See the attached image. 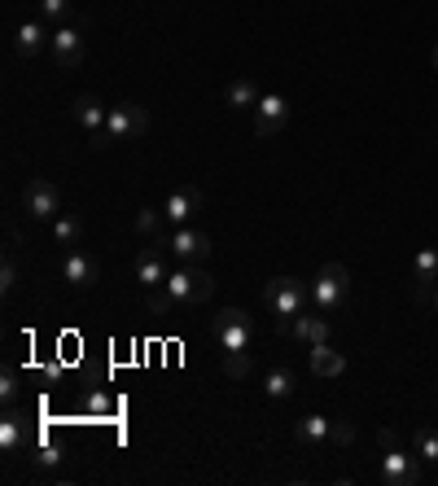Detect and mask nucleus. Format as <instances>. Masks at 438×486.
Instances as JSON below:
<instances>
[{"label":"nucleus","instance_id":"nucleus-1","mask_svg":"<svg viewBox=\"0 0 438 486\" xmlns=\"http://www.w3.org/2000/svg\"><path fill=\"white\" fill-rule=\"evenodd\" d=\"M215 294V276L206 272L202 264H180L167 276V285L153 289L150 294V311L153 315H167V311H180V307H197Z\"/></svg>","mask_w":438,"mask_h":486},{"label":"nucleus","instance_id":"nucleus-2","mask_svg":"<svg viewBox=\"0 0 438 486\" xmlns=\"http://www.w3.org/2000/svg\"><path fill=\"white\" fill-rule=\"evenodd\" d=\"M263 303L272 311L276 329H289L307 311V303H311V289L303 281H294V276H276V281H267V289H263Z\"/></svg>","mask_w":438,"mask_h":486},{"label":"nucleus","instance_id":"nucleus-3","mask_svg":"<svg viewBox=\"0 0 438 486\" xmlns=\"http://www.w3.org/2000/svg\"><path fill=\"white\" fill-rule=\"evenodd\" d=\"M150 132V114H145V106H110V119H106V132L97 136L92 145L97 150H106V145H114V140H136V136Z\"/></svg>","mask_w":438,"mask_h":486},{"label":"nucleus","instance_id":"nucleus-4","mask_svg":"<svg viewBox=\"0 0 438 486\" xmlns=\"http://www.w3.org/2000/svg\"><path fill=\"white\" fill-rule=\"evenodd\" d=\"M307 289H311V307L320 311V315H328V311L342 307V298H347V289H350V272L342 264H325Z\"/></svg>","mask_w":438,"mask_h":486},{"label":"nucleus","instance_id":"nucleus-5","mask_svg":"<svg viewBox=\"0 0 438 486\" xmlns=\"http://www.w3.org/2000/svg\"><path fill=\"white\" fill-rule=\"evenodd\" d=\"M215 342H219V351H250V342H255V315L241 307L219 311Z\"/></svg>","mask_w":438,"mask_h":486},{"label":"nucleus","instance_id":"nucleus-6","mask_svg":"<svg viewBox=\"0 0 438 486\" xmlns=\"http://www.w3.org/2000/svg\"><path fill=\"white\" fill-rule=\"evenodd\" d=\"M158 245H167V254H172V259H180V264H202V259L211 254V237H206L202 228H193V223L172 228V233H167Z\"/></svg>","mask_w":438,"mask_h":486},{"label":"nucleus","instance_id":"nucleus-7","mask_svg":"<svg viewBox=\"0 0 438 486\" xmlns=\"http://www.w3.org/2000/svg\"><path fill=\"white\" fill-rule=\"evenodd\" d=\"M377 478H381L386 486H412V482H421V456H416V451H403V447H386Z\"/></svg>","mask_w":438,"mask_h":486},{"label":"nucleus","instance_id":"nucleus-8","mask_svg":"<svg viewBox=\"0 0 438 486\" xmlns=\"http://www.w3.org/2000/svg\"><path fill=\"white\" fill-rule=\"evenodd\" d=\"M22 206H26V215H31V220L53 223L57 215H62V193H57L48 180H31V184L22 189Z\"/></svg>","mask_w":438,"mask_h":486},{"label":"nucleus","instance_id":"nucleus-9","mask_svg":"<svg viewBox=\"0 0 438 486\" xmlns=\"http://www.w3.org/2000/svg\"><path fill=\"white\" fill-rule=\"evenodd\" d=\"M285 123H289V101H285L281 92L259 97V106H255V136H259V140H272V136L285 132Z\"/></svg>","mask_w":438,"mask_h":486},{"label":"nucleus","instance_id":"nucleus-10","mask_svg":"<svg viewBox=\"0 0 438 486\" xmlns=\"http://www.w3.org/2000/svg\"><path fill=\"white\" fill-rule=\"evenodd\" d=\"M48 53H53V62L57 67H79L84 62V53H88V45H84V31L79 26H53V45H48Z\"/></svg>","mask_w":438,"mask_h":486},{"label":"nucleus","instance_id":"nucleus-11","mask_svg":"<svg viewBox=\"0 0 438 486\" xmlns=\"http://www.w3.org/2000/svg\"><path fill=\"white\" fill-rule=\"evenodd\" d=\"M167 276H172V272H167V254H162L158 245H150V250H141V254H136V264H131V281H136L141 289H162V285H167Z\"/></svg>","mask_w":438,"mask_h":486},{"label":"nucleus","instance_id":"nucleus-12","mask_svg":"<svg viewBox=\"0 0 438 486\" xmlns=\"http://www.w3.org/2000/svg\"><path fill=\"white\" fill-rule=\"evenodd\" d=\"M48 45H53V26L44 23V18H26V23L14 31V53L26 57V62H31V57H40Z\"/></svg>","mask_w":438,"mask_h":486},{"label":"nucleus","instance_id":"nucleus-13","mask_svg":"<svg viewBox=\"0 0 438 486\" xmlns=\"http://www.w3.org/2000/svg\"><path fill=\"white\" fill-rule=\"evenodd\" d=\"M70 114H75V123H79V128H84L92 140L106 132L110 110H106V101H101V97H92V92H79V97H75V106H70Z\"/></svg>","mask_w":438,"mask_h":486},{"label":"nucleus","instance_id":"nucleus-14","mask_svg":"<svg viewBox=\"0 0 438 486\" xmlns=\"http://www.w3.org/2000/svg\"><path fill=\"white\" fill-rule=\"evenodd\" d=\"M97 276H101V267H97V259L92 254H84V250H70L62 259V281L75 289H92L97 285Z\"/></svg>","mask_w":438,"mask_h":486},{"label":"nucleus","instance_id":"nucleus-15","mask_svg":"<svg viewBox=\"0 0 438 486\" xmlns=\"http://www.w3.org/2000/svg\"><path fill=\"white\" fill-rule=\"evenodd\" d=\"M202 211V193L197 189H175L167 206H162V220L172 223V228H184V223H193V215Z\"/></svg>","mask_w":438,"mask_h":486},{"label":"nucleus","instance_id":"nucleus-16","mask_svg":"<svg viewBox=\"0 0 438 486\" xmlns=\"http://www.w3.org/2000/svg\"><path fill=\"white\" fill-rule=\"evenodd\" d=\"M311 373L316 377H342L347 373V359H342V351H333L328 342H320V346H311Z\"/></svg>","mask_w":438,"mask_h":486},{"label":"nucleus","instance_id":"nucleus-17","mask_svg":"<svg viewBox=\"0 0 438 486\" xmlns=\"http://www.w3.org/2000/svg\"><path fill=\"white\" fill-rule=\"evenodd\" d=\"M289 333H294V337H303L307 346H320V342H328V333H333V329H328L325 315H307V311H303V315L289 325Z\"/></svg>","mask_w":438,"mask_h":486},{"label":"nucleus","instance_id":"nucleus-18","mask_svg":"<svg viewBox=\"0 0 438 486\" xmlns=\"http://www.w3.org/2000/svg\"><path fill=\"white\" fill-rule=\"evenodd\" d=\"M22 439H26V420H22V412L9 408L5 420H0V451H5V456H14V451L22 447Z\"/></svg>","mask_w":438,"mask_h":486},{"label":"nucleus","instance_id":"nucleus-19","mask_svg":"<svg viewBox=\"0 0 438 486\" xmlns=\"http://www.w3.org/2000/svg\"><path fill=\"white\" fill-rule=\"evenodd\" d=\"M294 439L307 442V447H320V442L333 439V420H325V417H303L298 425H294Z\"/></svg>","mask_w":438,"mask_h":486},{"label":"nucleus","instance_id":"nucleus-20","mask_svg":"<svg viewBox=\"0 0 438 486\" xmlns=\"http://www.w3.org/2000/svg\"><path fill=\"white\" fill-rule=\"evenodd\" d=\"M259 97L263 92L255 88V84H250V79H233V84H228V92H224V101H228V106H233V110L237 114H255V106H259Z\"/></svg>","mask_w":438,"mask_h":486},{"label":"nucleus","instance_id":"nucleus-21","mask_svg":"<svg viewBox=\"0 0 438 486\" xmlns=\"http://www.w3.org/2000/svg\"><path fill=\"white\" fill-rule=\"evenodd\" d=\"M263 390H267V398H294V390H298V373L294 368H272L267 373V381H263Z\"/></svg>","mask_w":438,"mask_h":486},{"label":"nucleus","instance_id":"nucleus-22","mask_svg":"<svg viewBox=\"0 0 438 486\" xmlns=\"http://www.w3.org/2000/svg\"><path fill=\"white\" fill-rule=\"evenodd\" d=\"M53 237H57V245H70V250H75V245L84 242V220L70 215V211H62V215L53 220Z\"/></svg>","mask_w":438,"mask_h":486},{"label":"nucleus","instance_id":"nucleus-23","mask_svg":"<svg viewBox=\"0 0 438 486\" xmlns=\"http://www.w3.org/2000/svg\"><path fill=\"white\" fill-rule=\"evenodd\" d=\"M412 451L425 464H438V429H434V425H421V429H416V434H412Z\"/></svg>","mask_w":438,"mask_h":486},{"label":"nucleus","instance_id":"nucleus-24","mask_svg":"<svg viewBox=\"0 0 438 486\" xmlns=\"http://www.w3.org/2000/svg\"><path fill=\"white\" fill-rule=\"evenodd\" d=\"M40 18L48 26H66L70 23V0H40Z\"/></svg>","mask_w":438,"mask_h":486},{"label":"nucleus","instance_id":"nucleus-25","mask_svg":"<svg viewBox=\"0 0 438 486\" xmlns=\"http://www.w3.org/2000/svg\"><path fill=\"white\" fill-rule=\"evenodd\" d=\"M22 395V386H18V368H9L5 364V373H0V398H5V408H14Z\"/></svg>","mask_w":438,"mask_h":486},{"label":"nucleus","instance_id":"nucleus-26","mask_svg":"<svg viewBox=\"0 0 438 486\" xmlns=\"http://www.w3.org/2000/svg\"><path fill=\"white\" fill-rule=\"evenodd\" d=\"M224 373L241 381V377L250 373V355H245V351H224Z\"/></svg>","mask_w":438,"mask_h":486},{"label":"nucleus","instance_id":"nucleus-27","mask_svg":"<svg viewBox=\"0 0 438 486\" xmlns=\"http://www.w3.org/2000/svg\"><path fill=\"white\" fill-rule=\"evenodd\" d=\"M158 220H162V211H153V206H141V211H136V233L153 237V233H158Z\"/></svg>","mask_w":438,"mask_h":486},{"label":"nucleus","instance_id":"nucleus-28","mask_svg":"<svg viewBox=\"0 0 438 486\" xmlns=\"http://www.w3.org/2000/svg\"><path fill=\"white\" fill-rule=\"evenodd\" d=\"M14 285H18V259H14V254H5V267H0V289H5V294H14Z\"/></svg>","mask_w":438,"mask_h":486},{"label":"nucleus","instance_id":"nucleus-29","mask_svg":"<svg viewBox=\"0 0 438 486\" xmlns=\"http://www.w3.org/2000/svg\"><path fill=\"white\" fill-rule=\"evenodd\" d=\"M36 460H40V464H57V460H62V451H57V447H48V442H44V447H40V456H36Z\"/></svg>","mask_w":438,"mask_h":486},{"label":"nucleus","instance_id":"nucleus-30","mask_svg":"<svg viewBox=\"0 0 438 486\" xmlns=\"http://www.w3.org/2000/svg\"><path fill=\"white\" fill-rule=\"evenodd\" d=\"M88 408H92V412H110V398L106 395H88Z\"/></svg>","mask_w":438,"mask_h":486},{"label":"nucleus","instance_id":"nucleus-31","mask_svg":"<svg viewBox=\"0 0 438 486\" xmlns=\"http://www.w3.org/2000/svg\"><path fill=\"white\" fill-rule=\"evenodd\" d=\"M355 439V429L350 425H333V442H350Z\"/></svg>","mask_w":438,"mask_h":486},{"label":"nucleus","instance_id":"nucleus-32","mask_svg":"<svg viewBox=\"0 0 438 486\" xmlns=\"http://www.w3.org/2000/svg\"><path fill=\"white\" fill-rule=\"evenodd\" d=\"M430 307H434V315H438V285H434V298H430Z\"/></svg>","mask_w":438,"mask_h":486},{"label":"nucleus","instance_id":"nucleus-33","mask_svg":"<svg viewBox=\"0 0 438 486\" xmlns=\"http://www.w3.org/2000/svg\"><path fill=\"white\" fill-rule=\"evenodd\" d=\"M434 70H438V45H434Z\"/></svg>","mask_w":438,"mask_h":486}]
</instances>
